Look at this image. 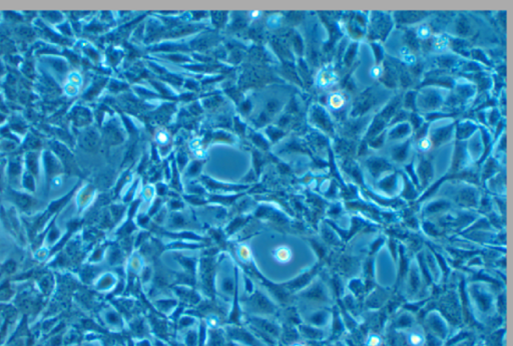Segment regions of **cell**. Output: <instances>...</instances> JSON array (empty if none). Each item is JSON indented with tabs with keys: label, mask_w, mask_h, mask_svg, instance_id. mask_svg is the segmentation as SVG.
Instances as JSON below:
<instances>
[{
	"label": "cell",
	"mask_w": 513,
	"mask_h": 346,
	"mask_svg": "<svg viewBox=\"0 0 513 346\" xmlns=\"http://www.w3.org/2000/svg\"><path fill=\"white\" fill-rule=\"evenodd\" d=\"M415 102H416V93L415 92H408L405 96V99H404V105L407 109H414L415 107Z\"/></svg>",
	"instance_id": "10"
},
{
	"label": "cell",
	"mask_w": 513,
	"mask_h": 346,
	"mask_svg": "<svg viewBox=\"0 0 513 346\" xmlns=\"http://www.w3.org/2000/svg\"><path fill=\"white\" fill-rule=\"evenodd\" d=\"M407 147H408V143H405L402 146H400V147H398V148L395 149V155H396L397 158L400 159L401 157L405 156V153L407 151Z\"/></svg>",
	"instance_id": "17"
},
{
	"label": "cell",
	"mask_w": 513,
	"mask_h": 346,
	"mask_svg": "<svg viewBox=\"0 0 513 346\" xmlns=\"http://www.w3.org/2000/svg\"><path fill=\"white\" fill-rule=\"evenodd\" d=\"M429 33H430V29H429L426 25H425V26L423 25V26H422V27H420V28H419V30H418V34L420 35V36H422V37H424V38H427V37L429 36Z\"/></svg>",
	"instance_id": "20"
},
{
	"label": "cell",
	"mask_w": 513,
	"mask_h": 346,
	"mask_svg": "<svg viewBox=\"0 0 513 346\" xmlns=\"http://www.w3.org/2000/svg\"><path fill=\"white\" fill-rule=\"evenodd\" d=\"M419 145H420V148H421L422 150L426 151V150H428V149L430 148V146H431V140L427 139H421V140H420V144H419Z\"/></svg>",
	"instance_id": "19"
},
{
	"label": "cell",
	"mask_w": 513,
	"mask_h": 346,
	"mask_svg": "<svg viewBox=\"0 0 513 346\" xmlns=\"http://www.w3.org/2000/svg\"><path fill=\"white\" fill-rule=\"evenodd\" d=\"M279 259L280 260H283V261H288L291 257V253L288 249L286 248H282L280 251H279Z\"/></svg>",
	"instance_id": "16"
},
{
	"label": "cell",
	"mask_w": 513,
	"mask_h": 346,
	"mask_svg": "<svg viewBox=\"0 0 513 346\" xmlns=\"http://www.w3.org/2000/svg\"><path fill=\"white\" fill-rule=\"evenodd\" d=\"M451 132H452V126L442 128L438 131H436L434 134H432L431 142L437 145L445 140H448L449 137L451 136Z\"/></svg>",
	"instance_id": "5"
},
{
	"label": "cell",
	"mask_w": 513,
	"mask_h": 346,
	"mask_svg": "<svg viewBox=\"0 0 513 346\" xmlns=\"http://www.w3.org/2000/svg\"><path fill=\"white\" fill-rule=\"evenodd\" d=\"M423 341H424V339H423L422 335H420L418 333H413L410 336V342L412 345L420 346L423 343Z\"/></svg>",
	"instance_id": "13"
},
{
	"label": "cell",
	"mask_w": 513,
	"mask_h": 346,
	"mask_svg": "<svg viewBox=\"0 0 513 346\" xmlns=\"http://www.w3.org/2000/svg\"><path fill=\"white\" fill-rule=\"evenodd\" d=\"M379 343V339L377 337H372L370 340V345L376 346Z\"/></svg>",
	"instance_id": "22"
},
{
	"label": "cell",
	"mask_w": 513,
	"mask_h": 346,
	"mask_svg": "<svg viewBox=\"0 0 513 346\" xmlns=\"http://www.w3.org/2000/svg\"><path fill=\"white\" fill-rule=\"evenodd\" d=\"M391 20L387 17L380 16L377 18H373L370 26V35L374 38H384L388 35V32L391 29Z\"/></svg>",
	"instance_id": "1"
},
{
	"label": "cell",
	"mask_w": 513,
	"mask_h": 346,
	"mask_svg": "<svg viewBox=\"0 0 513 346\" xmlns=\"http://www.w3.org/2000/svg\"><path fill=\"white\" fill-rule=\"evenodd\" d=\"M406 118H407V113L405 111H400V112H398V113L395 114V118L392 120V123L401 122V121L406 120Z\"/></svg>",
	"instance_id": "18"
},
{
	"label": "cell",
	"mask_w": 513,
	"mask_h": 346,
	"mask_svg": "<svg viewBox=\"0 0 513 346\" xmlns=\"http://www.w3.org/2000/svg\"><path fill=\"white\" fill-rule=\"evenodd\" d=\"M344 103V99L340 94H334L331 96L330 104L333 108H341V106Z\"/></svg>",
	"instance_id": "11"
},
{
	"label": "cell",
	"mask_w": 513,
	"mask_h": 346,
	"mask_svg": "<svg viewBox=\"0 0 513 346\" xmlns=\"http://www.w3.org/2000/svg\"><path fill=\"white\" fill-rule=\"evenodd\" d=\"M374 50H375V52H376V56H377V58H376V59H377V61L379 62V61L382 59V53H383V51H382V49L380 48V46H379V45H376V44H374Z\"/></svg>",
	"instance_id": "21"
},
{
	"label": "cell",
	"mask_w": 513,
	"mask_h": 346,
	"mask_svg": "<svg viewBox=\"0 0 513 346\" xmlns=\"http://www.w3.org/2000/svg\"><path fill=\"white\" fill-rule=\"evenodd\" d=\"M26 165L30 172L33 174H37L38 169V162H37V157L36 153H29V155L26 157Z\"/></svg>",
	"instance_id": "9"
},
{
	"label": "cell",
	"mask_w": 513,
	"mask_h": 346,
	"mask_svg": "<svg viewBox=\"0 0 513 346\" xmlns=\"http://www.w3.org/2000/svg\"><path fill=\"white\" fill-rule=\"evenodd\" d=\"M455 63L453 57H442L440 59L439 65L442 67H451Z\"/></svg>",
	"instance_id": "15"
},
{
	"label": "cell",
	"mask_w": 513,
	"mask_h": 346,
	"mask_svg": "<svg viewBox=\"0 0 513 346\" xmlns=\"http://www.w3.org/2000/svg\"><path fill=\"white\" fill-rule=\"evenodd\" d=\"M23 185L29 190H35V179L31 174L25 175V177L23 178Z\"/></svg>",
	"instance_id": "12"
},
{
	"label": "cell",
	"mask_w": 513,
	"mask_h": 346,
	"mask_svg": "<svg viewBox=\"0 0 513 346\" xmlns=\"http://www.w3.org/2000/svg\"><path fill=\"white\" fill-rule=\"evenodd\" d=\"M410 118H411V123L413 124L414 128H415V129H419V128L421 127V124H422V119H421V117H420L418 114L413 113V114L411 115V117H410Z\"/></svg>",
	"instance_id": "14"
},
{
	"label": "cell",
	"mask_w": 513,
	"mask_h": 346,
	"mask_svg": "<svg viewBox=\"0 0 513 346\" xmlns=\"http://www.w3.org/2000/svg\"><path fill=\"white\" fill-rule=\"evenodd\" d=\"M456 31L459 35H468L470 31V24L467 21L466 18L461 17L458 19V22L456 24Z\"/></svg>",
	"instance_id": "8"
},
{
	"label": "cell",
	"mask_w": 513,
	"mask_h": 346,
	"mask_svg": "<svg viewBox=\"0 0 513 346\" xmlns=\"http://www.w3.org/2000/svg\"><path fill=\"white\" fill-rule=\"evenodd\" d=\"M314 116H315V119H316V123H318L322 128H324L326 131H332L333 130L330 118L328 117L327 113L322 108L321 109L317 108Z\"/></svg>",
	"instance_id": "4"
},
{
	"label": "cell",
	"mask_w": 513,
	"mask_h": 346,
	"mask_svg": "<svg viewBox=\"0 0 513 346\" xmlns=\"http://www.w3.org/2000/svg\"><path fill=\"white\" fill-rule=\"evenodd\" d=\"M410 125L408 124H399L394 129H392L389 133L390 139H400L406 136L410 132Z\"/></svg>",
	"instance_id": "6"
},
{
	"label": "cell",
	"mask_w": 513,
	"mask_h": 346,
	"mask_svg": "<svg viewBox=\"0 0 513 346\" xmlns=\"http://www.w3.org/2000/svg\"><path fill=\"white\" fill-rule=\"evenodd\" d=\"M396 20L400 23H413L429 15L428 12H397Z\"/></svg>",
	"instance_id": "3"
},
{
	"label": "cell",
	"mask_w": 513,
	"mask_h": 346,
	"mask_svg": "<svg viewBox=\"0 0 513 346\" xmlns=\"http://www.w3.org/2000/svg\"><path fill=\"white\" fill-rule=\"evenodd\" d=\"M374 104H375V97H374L372 91L367 90L364 93H362V95L356 100L355 107H354V110L352 111V113L354 112V115H362L363 113L366 112L367 110H369Z\"/></svg>",
	"instance_id": "2"
},
{
	"label": "cell",
	"mask_w": 513,
	"mask_h": 346,
	"mask_svg": "<svg viewBox=\"0 0 513 346\" xmlns=\"http://www.w3.org/2000/svg\"><path fill=\"white\" fill-rule=\"evenodd\" d=\"M14 201L18 206H20L23 209L30 207L33 204V199L28 195L20 194V193H15L14 194Z\"/></svg>",
	"instance_id": "7"
}]
</instances>
